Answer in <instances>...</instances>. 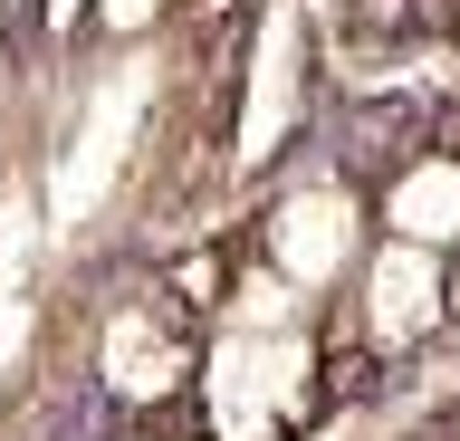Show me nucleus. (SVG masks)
<instances>
[{"label":"nucleus","mask_w":460,"mask_h":441,"mask_svg":"<svg viewBox=\"0 0 460 441\" xmlns=\"http://www.w3.org/2000/svg\"><path fill=\"white\" fill-rule=\"evenodd\" d=\"M164 10H172V0H96V20H106L115 39H144L154 20H164Z\"/></svg>","instance_id":"nucleus-6"},{"label":"nucleus","mask_w":460,"mask_h":441,"mask_svg":"<svg viewBox=\"0 0 460 441\" xmlns=\"http://www.w3.org/2000/svg\"><path fill=\"white\" fill-rule=\"evenodd\" d=\"M192 365H201V346H192V326L172 317L164 288L154 297H115L106 317H96V384H106L125 412H154V403H172V393H192Z\"/></svg>","instance_id":"nucleus-4"},{"label":"nucleus","mask_w":460,"mask_h":441,"mask_svg":"<svg viewBox=\"0 0 460 441\" xmlns=\"http://www.w3.org/2000/svg\"><path fill=\"white\" fill-rule=\"evenodd\" d=\"M250 260L269 269V278H288L297 297H326L345 269L365 260V202H355V182H336V173L288 182L279 202H269V221H259Z\"/></svg>","instance_id":"nucleus-3"},{"label":"nucleus","mask_w":460,"mask_h":441,"mask_svg":"<svg viewBox=\"0 0 460 441\" xmlns=\"http://www.w3.org/2000/svg\"><path fill=\"white\" fill-rule=\"evenodd\" d=\"M355 278V336L365 355L402 365L451 336V260L441 250H412V240H365V260L345 269Z\"/></svg>","instance_id":"nucleus-2"},{"label":"nucleus","mask_w":460,"mask_h":441,"mask_svg":"<svg viewBox=\"0 0 460 441\" xmlns=\"http://www.w3.org/2000/svg\"><path fill=\"white\" fill-rule=\"evenodd\" d=\"M374 211H384V240H412V250L460 260V154H441V145L402 154L384 173V192H374Z\"/></svg>","instance_id":"nucleus-5"},{"label":"nucleus","mask_w":460,"mask_h":441,"mask_svg":"<svg viewBox=\"0 0 460 441\" xmlns=\"http://www.w3.org/2000/svg\"><path fill=\"white\" fill-rule=\"evenodd\" d=\"M316 317L297 326H221L192 365L211 441H297L316 412Z\"/></svg>","instance_id":"nucleus-1"}]
</instances>
